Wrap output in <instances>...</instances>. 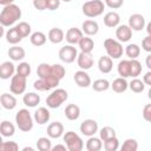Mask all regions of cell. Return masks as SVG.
<instances>
[{"instance_id":"1","label":"cell","mask_w":151,"mask_h":151,"mask_svg":"<svg viewBox=\"0 0 151 151\" xmlns=\"http://www.w3.org/2000/svg\"><path fill=\"white\" fill-rule=\"evenodd\" d=\"M20 18H21V8L15 4L4 6V8L0 12V24L2 27H9L14 25Z\"/></svg>"},{"instance_id":"2","label":"cell","mask_w":151,"mask_h":151,"mask_svg":"<svg viewBox=\"0 0 151 151\" xmlns=\"http://www.w3.org/2000/svg\"><path fill=\"white\" fill-rule=\"evenodd\" d=\"M105 6V2H103L101 0H88L84 2L81 11L83 14L87 18H97L104 13Z\"/></svg>"},{"instance_id":"3","label":"cell","mask_w":151,"mask_h":151,"mask_svg":"<svg viewBox=\"0 0 151 151\" xmlns=\"http://www.w3.org/2000/svg\"><path fill=\"white\" fill-rule=\"evenodd\" d=\"M33 120H34V118L31 116V113L27 109H21L15 114L17 126L22 132H29L33 129Z\"/></svg>"},{"instance_id":"4","label":"cell","mask_w":151,"mask_h":151,"mask_svg":"<svg viewBox=\"0 0 151 151\" xmlns=\"http://www.w3.org/2000/svg\"><path fill=\"white\" fill-rule=\"evenodd\" d=\"M67 98H68V93L66 90L55 88L46 98V104L50 109H58L61 106V104H64L67 100Z\"/></svg>"},{"instance_id":"5","label":"cell","mask_w":151,"mask_h":151,"mask_svg":"<svg viewBox=\"0 0 151 151\" xmlns=\"http://www.w3.org/2000/svg\"><path fill=\"white\" fill-rule=\"evenodd\" d=\"M63 140L70 151H81L84 147V142L79 134L73 131H67L63 136Z\"/></svg>"},{"instance_id":"6","label":"cell","mask_w":151,"mask_h":151,"mask_svg":"<svg viewBox=\"0 0 151 151\" xmlns=\"http://www.w3.org/2000/svg\"><path fill=\"white\" fill-rule=\"evenodd\" d=\"M104 47H105L107 55L111 57L112 59H119L123 55L124 50H123V45L119 40L107 38L104 40Z\"/></svg>"},{"instance_id":"7","label":"cell","mask_w":151,"mask_h":151,"mask_svg":"<svg viewBox=\"0 0 151 151\" xmlns=\"http://www.w3.org/2000/svg\"><path fill=\"white\" fill-rule=\"evenodd\" d=\"M26 77L17 73L11 78V84H9V91L13 94H22L26 90Z\"/></svg>"},{"instance_id":"8","label":"cell","mask_w":151,"mask_h":151,"mask_svg":"<svg viewBox=\"0 0 151 151\" xmlns=\"http://www.w3.org/2000/svg\"><path fill=\"white\" fill-rule=\"evenodd\" d=\"M78 58V51L73 45H65L59 50V59L66 64L73 63Z\"/></svg>"},{"instance_id":"9","label":"cell","mask_w":151,"mask_h":151,"mask_svg":"<svg viewBox=\"0 0 151 151\" xmlns=\"http://www.w3.org/2000/svg\"><path fill=\"white\" fill-rule=\"evenodd\" d=\"M97 131H98V123L94 119H85L80 124V132L84 136H87V137L94 136Z\"/></svg>"},{"instance_id":"10","label":"cell","mask_w":151,"mask_h":151,"mask_svg":"<svg viewBox=\"0 0 151 151\" xmlns=\"http://www.w3.org/2000/svg\"><path fill=\"white\" fill-rule=\"evenodd\" d=\"M129 26L131 27L132 31L139 32L143 28H145V26H146L145 18L139 13H134V14L130 15V18H129Z\"/></svg>"},{"instance_id":"11","label":"cell","mask_w":151,"mask_h":151,"mask_svg":"<svg viewBox=\"0 0 151 151\" xmlns=\"http://www.w3.org/2000/svg\"><path fill=\"white\" fill-rule=\"evenodd\" d=\"M93 57L91 53H87V52H80L78 54V58H77V64L78 66L80 67V70H90L92 66H93Z\"/></svg>"},{"instance_id":"12","label":"cell","mask_w":151,"mask_h":151,"mask_svg":"<svg viewBox=\"0 0 151 151\" xmlns=\"http://www.w3.org/2000/svg\"><path fill=\"white\" fill-rule=\"evenodd\" d=\"M116 38L120 42H127L132 38V29L129 25H119L116 28Z\"/></svg>"},{"instance_id":"13","label":"cell","mask_w":151,"mask_h":151,"mask_svg":"<svg viewBox=\"0 0 151 151\" xmlns=\"http://www.w3.org/2000/svg\"><path fill=\"white\" fill-rule=\"evenodd\" d=\"M83 37H84V33L81 29H79L77 27H71L67 29L65 39L70 45H76V44H79V41Z\"/></svg>"},{"instance_id":"14","label":"cell","mask_w":151,"mask_h":151,"mask_svg":"<svg viewBox=\"0 0 151 151\" xmlns=\"http://www.w3.org/2000/svg\"><path fill=\"white\" fill-rule=\"evenodd\" d=\"M73 79L76 81V84L79 86V87H88L90 85H92L91 83V78L90 76L87 74V72L85 70H79L74 73L73 76Z\"/></svg>"},{"instance_id":"15","label":"cell","mask_w":151,"mask_h":151,"mask_svg":"<svg viewBox=\"0 0 151 151\" xmlns=\"http://www.w3.org/2000/svg\"><path fill=\"white\" fill-rule=\"evenodd\" d=\"M17 71V67L15 65L12 63V61H4L1 65H0V78L6 80V79H9L14 76V72Z\"/></svg>"},{"instance_id":"16","label":"cell","mask_w":151,"mask_h":151,"mask_svg":"<svg viewBox=\"0 0 151 151\" xmlns=\"http://www.w3.org/2000/svg\"><path fill=\"white\" fill-rule=\"evenodd\" d=\"M47 136L50 138L57 139L64 136V125L60 122H53L47 126Z\"/></svg>"},{"instance_id":"17","label":"cell","mask_w":151,"mask_h":151,"mask_svg":"<svg viewBox=\"0 0 151 151\" xmlns=\"http://www.w3.org/2000/svg\"><path fill=\"white\" fill-rule=\"evenodd\" d=\"M81 31L85 35H88V37H92V35H96L99 31V25L97 21L94 20H85L81 25Z\"/></svg>"},{"instance_id":"18","label":"cell","mask_w":151,"mask_h":151,"mask_svg":"<svg viewBox=\"0 0 151 151\" xmlns=\"http://www.w3.org/2000/svg\"><path fill=\"white\" fill-rule=\"evenodd\" d=\"M119 22H120V15L117 12H114V11L107 12L104 15V25L106 27H110V28L118 27L119 26Z\"/></svg>"},{"instance_id":"19","label":"cell","mask_w":151,"mask_h":151,"mask_svg":"<svg viewBox=\"0 0 151 151\" xmlns=\"http://www.w3.org/2000/svg\"><path fill=\"white\" fill-rule=\"evenodd\" d=\"M33 118H34V122L38 123L39 125H44V124H46V123L50 120L51 114H50V111H48L46 107L41 106V107H39V109L34 112Z\"/></svg>"},{"instance_id":"20","label":"cell","mask_w":151,"mask_h":151,"mask_svg":"<svg viewBox=\"0 0 151 151\" xmlns=\"http://www.w3.org/2000/svg\"><path fill=\"white\" fill-rule=\"evenodd\" d=\"M113 67V63H112V58L109 55H101L98 60V68L101 73L107 74L112 71Z\"/></svg>"},{"instance_id":"21","label":"cell","mask_w":151,"mask_h":151,"mask_svg":"<svg viewBox=\"0 0 151 151\" xmlns=\"http://www.w3.org/2000/svg\"><path fill=\"white\" fill-rule=\"evenodd\" d=\"M47 38L48 40L52 42V44H60L64 39H65V33L61 28L59 27H53L48 31V34H47Z\"/></svg>"},{"instance_id":"22","label":"cell","mask_w":151,"mask_h":151,"mask_svg":"<svg viewBox=\"0 0 151 151\" xmlns=\"http://www.w3.org/2000/svg\"><path fill=\"white\" fill-rule=\"evenodd\" d=\"M0 103L5 110H13L17 106V98L13 96V93H2L0 97Z\"/></svg>"},{"instance_id":"23","label":"cell","mask_w":151,"mask_h":151,"mask_svg":"<svg viewBox=\"0 0 151 151\" xmlns=\"http://www.w3.org/2000/svg\"><path fill=\"white\" fill-rule=\"evenodd\" d=\"M7 54H8L9 59L13 60V61H20V60H22V59L25 58V55H26L25 50H24L22 47H20V46H17V45L9 47L8 51H7Z\"/></svg>"},{"instance_id":"24","label":"cell","mask_w":151,"mask_h":151,"mask_svg":"<svg viewBox=\"0 0 151 151\" xmlns=\"http://www.w3.org/2000/svg\"><path fill=\"white\" fill-rule=\"evenodd\" d=\"M5 37H6L7 42H8V44H12V45H17L18 42H20V41L22 40V37H21L20 32L18 31L17 26L11 27V28L6 32Z\"/></svg>"},{"instance_id":"25","label":"cell","mask_w":151,"mask_h":151,"mask_svg":"<svg viewBox=\"0 0 151 151\" xmlns=\"http://www.w3.org/2000/svg\"><path fill=\"white\" fill-rule=\"evenodd\" d=\"M111 88L117 92V93H123L125 92L127 88H129V83L126 81V78H123V77H119V78H116L112 84H111Z\"/></svg>"},{"instance_id":"26","label":"cell","mask_w":151,"mask_h":151,"mask_svg":"<svg viewBox=\"0 0 151 151\" xmlns=\"http://www.w3.org/2000/svg\"><path fill=\"white\" fill-rule=\"evenodd\" d=\"M22 101L28 107H35L40 103V96L35 92H27L24 94Z\"/></svg>"},{"instance_id":"27","label":"cell","mask_w":151,"mask_h":151,"mask_svg":"<svg viewBox=\"0 0 151 151\" xmlns=\"http://www.w3.org/2000/svg\"><path fill=\"white\" fill-rule=\"evenodd\" d=\"M64 113H65V117L68 120H77L80 116V107L76 104H68L65 107Z\"/></svg>"},{"instance_id":"28","label":"cell","mask_w":151,"mask_h":151,"mask_svg":"<svg viewBox=\"0 0 151 151\" xmlns=\"http://www.w3.org/2000/svg\"><path fill=\"white\" fill-rule=\"evenodd\" d=\"M85 147L87 151H100L103 147V140L100 139V137L97 138L94 136H91V137H88V139L85 144Z\"/></svg>"},{"instance_id":"29","label":"cell","mask_w":151,"mask_h":151,"mask_svg":"<svg viewBox=\"0 0 151 151\" xmlns=\"http://www.w3.org/2000/svg\"><path fill=\"white\" fill-rule=\"evenodd\" d=\"M117 71H118V74L123 78H129L130 77V73H131V63H130V59H124V60H120L118 66H117Z\"/></svg>"},{"instance_id":"30","label":"cell","mask_w":151,"mask_h":151,"mask_svg":"<svg viewBox=\"0 0 151 151\" xmlns=\"http://www.w3.org/2000/svg\"><path fill=\"white\" fill-rule=\"evenodd\" d=\"M47 39H48V38L45 35V33H42V32H40V31H37V32H34V33H32V34L29 35V41H31V44H32L33 46H37V47L45 45V42H46Z\"/></svg>"},{"instance_id":"31","label":"cell","mask_w":151,"mask_h":151,"mask_svg":"<svg viewBox=\"0 0 151 151\" xmlns=\"http://www.w3.org/2000/svg\"><path fill=\"white\" fill-rule=\"evenodd\" d=\"M79 48L81 52H87V53H91L92 50L94 48V41L92 40V38H90L88 35H85L80 39L79 41Z\"/></svg>"},{"instance_id":"32","label":"cell","mask_w":151,"mask_h":151,"mask_svg":"<svg viewBox=\"0 0 151 151\" xmlns=\"http://www.w3.org/2000/svg\"><path fill=\"white\" fill-rule=\"evenodd\" d=\"M91 86H92L93 91H96V92H104V91H107L111 87V84H110V81L107 79L100 78V79L94 80Z\"/></svg>"},{"instance_id":"33","label":"cell","mask_w":151,"mask_h":151,"mask_svg":"<svg viewBox=\"0 0 151 151\" xmlns=\"http://www.w3.org/2000/svg\"><path fill=\"white\" fill-rule=\"evenodd\" d=\"M15 132V127L13 125V123L8 122V120H4L0 125V133L2 137H12Z\"/></svg>"},{"instance_id":"34","label":"cell","mask_w":151,"mask_h":151,"mask_svg":"<svg viewBox=\"0 0 151 151\" xmlns=\"http://www.w3.org/2000/svg\"><path fill=\"white\" fill-rule=\"evenodd\" d=\"M125 54L129 57V59H137L140 54V47L137 44H129L125 47Z\"/></svg>"},{"instance_id":"35","label":"cell","mask_w":151,"mask_h":151,"mask_svg":"<svg viewBox=\"0 0 151 151\" xmlns=\"http://www.w3.org/2000/svg\"><path fill=\"white\" fill-rule=\"evenodd\" d=\"M129 88H130L132 92H134V93H140V92L144 91L145 84H144L143 80H140V79H138V78H133V79L129 83Z\"/></svg>"},{"instance_id":"36","label":"cell","mask_w":151,"mask_h":151,"mask_svg":"<svg viewBox=\"0 0 151 151\" xmlns=\"http://www.w3.org/2000/svg\"><path fill=\"white\" fill-rule=\"evenodd\" d=\"M37 149L39 151H51L52 150V142L47 137H40L37 140Z\"/></svg>"},{"instance_id":"37","label":"cell","mask_w":151,"mask_h":151,"mask_svg":"<svg viewBox=\"0 0 151 151\" xmlns=\"http://www.w3.org/2000/svg\"><path fill=\"white\" fill-rule=\"evenodd\" d=\"M120 150L122 151H137L138 150V142L133 138H127L124 140Z\"/></svg>"},{"instance_id":"38","label":"cell","mask_w":151,"mask_h":151,"mask_svg":"<svg viewBox=\"0 0 151 151\" xmlns=\"http://www.w3.org/2000/svg\"><path fill=\"white\" fill-rule=\"evenodd\" d=\"M51 68H52V65L47 64V63H41L38 65L37 67V74L39 78H45L47 77L50 73H51Z\"/></svg>"},{"instance_id":"39","label":"cell","mask_w":151,"mask_h":151,"mask_svg":"<svg viewBox=\"0 0 151 151\" xmlns=\"http://www.w3.org/2000/svg\"><path fill=\"white\" fill-rule=\"evenodd\" d=\"M99 137L103 142H105V140H107L112 137H116V131L111 126H104L99 132Z\"/></svg>"},{"instance_id":"40","label":"cell","mask_w":151,"mask_h":151,"mask_svg":"<svg viewBox=\"0 0 151 151\" xmlns=\"http://www.w3.org/2000/svg\"><path fill=\"white\" fill-rule=\"evenodd\" d=\"M130 63H131V73H130V77L137 78L142 73V64L137 59H130Z\"/></svg>"},{"instance_id":"41","label":"cell","mask_w":151,"mask_h":151,"mask_svg":"<svg viewBox=\"0 0 151 151\" xmlns=\"http://www.w3.org/2000/svg\"><path fill=\"white\" fill-rule=\"evenodd\" d=\"M119 147V140L117 137H112L104 142V149L106 151H117Z\"/></svg>"},{"instance_id":"42","label":"cell","mask_w":151,"mask_h":151,"mask_svg":"<svg viewBox=\"0 0 151 151\" xmlns=\"http://www.w3.org/2000/svg\"><path fill=\"white\" fill-rule=\"evenodd\" d=\"M17 28H18V31L20 32V34H21V37L22 38H26V37H28V35H31V25L28 24V22H26V21H20L18 25H17Z\"/></svg>"},{"instance_id":"43","label":"cell","mask_w":151,"mask_h":151,"mask_svg":"<svg viewBox=\"0 0 151 151\" xmlns=\"http://www.w3.org/2000/svg\"><path fill=\"white\" fill-rule=\"evenodd\" d=\"M17 73H19V74H21V76L27 78L31 74V65L28 63H25V61L20 63L17 66Z\"/></svg>"},{"instance_id":"44","label":"cell","mask_w":151,"mask_h":151,"mask_svg":"<svg viewBox=\"0 0 151 151\" xmlns=\"http://www.w3.org/2000/svg\"><path fill=\"white\" fill-rule=\"evenodd\" d=\"M0 150L1 151H18L19 150V145L17 144V142H13V140L2 142L0 144Z\"/></svg>"},{"instance_id":"45","label":"cell","mask_w":151,"mask_h":151,"mask_svg":"<svg viewBox=\"0 0 151 151\" xmlns=\"http://www.w3.org/2000/svg\"><path fill=\"white\" fill-rule=\"evenodd\" d=\"M52 71H53L54 76H57L60 80L65 77V73H66L65 67H64L63 65H60V64H53V65H52Z\"/></svg>"},{"instance_id":"46","label":"cell","mask_w":151,"mask_h":151,"mask_svg":"<svg viewBox=\"0 0 151 151\" xmlns=\"http://www.w3.org/2000/svg\"><path fill=\"white\" fill-rule=\"evenodd\" d=\"M105 5L111 9H118L123 6L124 0H104Z\"/></svg>"},{"instance_id":"47","label":"cell","mask_w":151,"mask_h":151,"mask_svg":"<svg viewBox=\"0 0 151 151\" xmlns=\"http://www.w3.org/2000/svg\"><path fill=\"white\" fill-rule=\"evenodd\" d=\"M142 48H143L145 52L151 53V35L147 34V35L142 40Z\"/></svg>"},{"instance_id":"48","label":"cell","mask_w":151,"mask_h":151,"mask_svg":"<svg viewBox=\"0 0 151 151\" xmlns=\"http://www.w3.org/2000/svg\"><path fill=\"white\" fill-rule=\"evenodd\" d=\"M33 6L38 11L47 9V0H33Z\"/></svg>"},{"instance_id":"49","label":"cell","mask_w":151,"mask_h":151,"mask_svg":"<svg viewBox=\"0 0 151 151\" xmlns=\"http://www.w3.org/2000/svg\"><path fill=\"white\" fill-rule=\"evenodd\" d=\"M143 118L146 122L151 123V104H146L144 106V109H143Z\"/></svg>"},{"instance_id":"50","label":"cell","mask_w":151,"mask_h":151,"mask_svg":"<svg viewBox=\"0 0 151 151\" xmlns=\"http://www.w3.org/2000/svg\"><path fill=\"white\" fill-rule=\"evenodd\" d=\"M61 0H47V9L48 11H55L60 7Z\"/></svg>"},{"instance_id":"51","label":"cell","mask_w":151,"mask_h":151,"mask_svg":"<svg viewBox=\"0 0 151 151\" xmlns=\"http://www.w3.org/2000/svg\"><path fill=\"white\" fill-rule=\"evenodd\" d=\"M143 81H144L145 85L151 86V70L147 71V72L144 74V77H143Z\"/></svg>"},{"instance_id":"52","label":"cell","mask_w":151,"mask_h":151,"mask_svg":"<svg viewBox=\"0 0 151 151\" xmlns=\"http://www.w3.org/2000/svg\"><path fill=\"white\" fill-rule=\"evenodd\" d=\"M57 150H63V151H65V150H68V149H67L66 144H65V145H63V144H57L55 146H52V151H57Z\"/></svg>"},{"instance_id":"53","label":"cell","mask_w":151,"mask_h":151,"mask_svg":"<svg viewBox=\"0 0 151 151\" xmlns=\"http://www.w3.org/2000/svg\"><path fill=\"white\" fill-rule=\"evenodd\" d=\"M145 65L147 66L149 70H151V53L146 57V59H145Z\"/></svg>"},{"instance_id":"54","label":"cell","mask_w":151,"mask_h":151,"mask_svg":"<svg viewBox=\"0 0 151 151\" xmlns=\"http://www.w3.org/2000/svg\"><path fill=\"white\" fill-rule=\"evenodd\" d=\"M15 0H0V5L2 6H7V5H11V4H14Z\"/></svg>"},{"instance_id":"55","label":"cell","mask_w":151,"mask_h":151,"mask_svg":"<svg viewBox=\"0 0 151 151\" xmlns=\"http://www.w3.org/2000/svg\"><path fill=\"white\" fill-rule=\"evenodd\" d=\"M145 29H146L147 34H149V35H151V21L146 24V26H145Z\"/></svg>"},{"instance_id":"56","label":"cell","mask_w":151,"mask_h":151,"mask_svg":"<svg viewBox=\"0 0 151 151\" xmlns=\"http://www.w3.org/2000/svg\"><path fill=\"white\" fill-rule=\"evenodd\" d=\"M34 149L33 147H31V146H25V147H22V151H33Z\"/></svg>"},{"instance_id":"57","label":"cell","mask_w":151,"mask_h":151,"mask_svg":"<svg viewBox=\"0 0 151 151\" xmlns=\"http://www.w3.org/2000/svg\"><path fill=\"white\" fill-rule=\"evenodd\" d=\"M147 97H149V99L151 100V86H150V88H149V91H147Z\"/></svg>"},{"instance_id":"58","label":"cell","mask_w":151,"mask_h":151,"mask_svg":"<svg viewBox=\"0 0 151 151\" xmlns=\"http://www.w3.org/2000/svg\"><path fill=\"white\" fill-rule=\"evenodd\" d=\"M61 1H64V2H71L72 0H61Z\"/></svg>"}]
</instances>
